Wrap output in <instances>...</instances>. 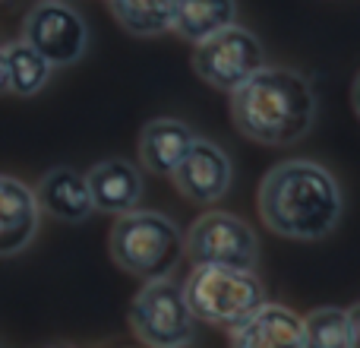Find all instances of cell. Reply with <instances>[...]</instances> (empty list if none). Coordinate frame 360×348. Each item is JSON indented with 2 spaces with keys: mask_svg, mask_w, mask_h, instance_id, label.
<instances>
[{
  "mask_svg": "<svg viewBox=\"0 0 360 348\" xmlns=\"http://www.w3.org/2000/svg\"><path fill=\"white\" fill-rule=\"evenodd\" d=\"M41 209L35 203V193L13 174H0V260L16 256L35 241Z\"/></svg>",
  "mask_w": 360,
  "mask_h": 348,
  "instance_id": "obj_10",
  "label": "cell"
},
{
  "mask_svg": "<svg viewBox=\"0 0 360 348\" xmlns=\"http://www.w3.org/2000/svg\"><path fill=\"white\" fill-rule=\"evenodd\" d=\"M316 89L288 67H259L231 92V120L259 146H294L316 124Z\"/></svg>",
  "mask_w": 360,
  "mask_h": 348,
  "instance_id": "obj_2",
  "label": "cell"
},
{
  "mask_svg": "<svg viewBox=\"0 0 360 348\" xmlns=\"http://www.w3.org/2000/svg\"><path fill=\"white\" fill-rule=\"evenodd\" d=\"M130 330L146 348H184L196 339V320L177 282H146L130 304Z\"/></svg>",
  "mask_w": 360,
  "mask_h": 348,
  "instance_id": "obj_5",
  "label": "cell"
},
{
  "mask_svg": "<svg viewBox=\"0 0 360 348\" xmlns=\"http://www.w3.org/2000/svg\"><path fill=\"white\" fill-rule=\"evenodd\" d=\"M111 260L139 282L171 279L184 260V231L171 216L130 209L111 228Z\"/></svg>",
  "mask_w": 360,
  "mask_h": 348,
  "instance_id": "obj_3",
  "label": "cell"
},
{
  "mask_svg": "<svg viewBox=\"0 0 360 348\" xmlns=\"http://www.w3.org/2000/svg\"><path fill=\"white\" fill-rule=\"evenodd\" d=\"M89 193H92L95 212H111V216H124V212L136 209L143 199V171L127 159H105L92 171L86 174Z\"/></svg>",
  "mask_w": 360,
  "mask_h": 348,
  "instance_id": "obj_12",
  "label": "cell"
},
{
  "mask_svg": "<svg viewBox=\"0 0 360 348\" xmlns=\"http://www.w3.org/2000/svg\"><path fill=\"white\" fill-rule=\"evenodd\" d=\"M32 193H35L38 209L44 216L57 218V222L79 225L95 216V203H92V193H89L86 174L67 168V165H57V168L44 171Z\"/></svg>",
  "mask_w": 360,
  "mask_h": 348,
  "instance_id": "obj_11",
  "label": "cell"
},
{
  "mask_svg": "<svg viewBox=\"0 0 360 348\" xmlns=\"http://www.w3.org/2000/svg\"><path fill=\"white\" fill-rule=\"evenodd\" d=\"M177 193L196 206H215L218 199L228 197L231 180H234V165L231 156L212 139H193L186 156L171 171Z\"/></svg>",
  "mask_w": 360,
  "mask_h": 348,
  "instance_id": "obj_9",
  "label": "cell"
},
{
  "mask_svg": "<svg viewBox=\"0 0 360 348\" xmlns=\"http://www.w3.org/2000/svg\"><path fill=\"white\" fill-rule=\"evenodd\" d=\"M256 206L262 225L278 237L323 241L342 222L345 193L329 168L310 159H291L262 178Z\"/></svg>",
  "mask_w": 360,
  "mask_h": 348,
  "instance_id": "obj_1",
  "label": "cell"
},
{
  "mask_svg": "<svg viewBox=\"0 0 360 348\" xmlns=\"http://www.w3.org/2000/svg\"><path fill=\"white\" fill-rule=\"evenodd\" d=\"M180 292L193 320L218 330H234L266 304V288L253 269L196 266Z\"/></svg>",
  "mask_w": 360,
  "mask_h": 348,
  "instance_id": "obj_4",
  "label": "cell"
},
{
  "mask_svg": "<svg viewBox=\"0 0 360 348\" xmlns=\"http://www.w3.org/2000/svg\"><path fill=\"white\" fill-rule=\"evenodd\" d=\"M10 92V73H6V57H4V48H0V95Z\"/></svg>",
  "mask_w": 360,
  "mask_h": 348,
  "instance_id": "obj_19",
  "label": "cell"
},
{
  "mask_svg": "<svg viewBox=\"0 0 360 348\" xmlns=\"http://www.w3.org/2000/svg\"><path fill=\"white\" fill-rule=\"evenodd\" d=\"M4 57H6V73H10V92L19 95V99L38 95L44 86H48L51 73H54V67H51L35 48H29L22 38L6 44Z\"/></svg>",
  "mask_w": 360,
  "mask_h": 348,
  "instance_id": "obj_18",
  "label": "cell"
},
{
  "mask_svg": "<svg viewBox=\"0 0 360 348\" xmlns=\"http://www.w3.org/2000/svg\"><path fill=\"white\" fill-rule=\"evenodd\" d=\"M259 67H266V48L253 32L237 23L193 44V73L218 92L231 95Z\"/></svg>",
  "mask_w": 360,
  "mask_h": 348,
  "instance_id": "obj_6",
  "label": "cell"
},
{
  "mask_svg": "<svg viewBox=\"0 0 360 348\" xmlns=\"http://www.w3.org/2000/svg\"><path fill=\"white\" fill-rule=\"evenodd\" d=\"M231 23H237V0H174L171 32L190 44L215 35Z\"/></svg>",
  "mask_w": 360,
  "mask_h": 348,
  "instance_id": "obj_15",
  "label": "cell"
},
{
  "mask_svg": "<svg viewBox=\"0 0 360 348\" xmlns=\"http://www.w3.org/2000/svg\"><path fill=\"white\" fill-rule=\"evenodd\" d=\"M22 42L51 67H73L89 51V25L63 0H41L22 19Z\"/></svg>",
  "mask_w": 360,
  "mask_h": 348,
  "instance_id": "obj_8",
  "label": "cell"
},
{
  "mask_svg": "<svg viewBox=\"0 0 360 348\" xmlns=\"http://www.w3.org/2000/svg\"><path fill=\"white\" fill-rule=\"evenodd\" d=\"M184 254L196 266H231L256 273L259 237L243 218L231 212H205L186 228Z\"/></svg>",
  "mask_w": 360,
  "mask_h": 348,
  "instance_id": "obj_7",
  "label": "cell"
},
{
  "mask_svg": "<svg viewBox=\"0 0 360 348\" xmlns=\"http://www.w3.org/2000/svg\"><path fill=\"white\" fill-rule=\"evenodd\" d=\"M184 348H190V345H184Z\"/></svg>",
  "mask_w": 360,
  "mask_h": 348,
  "instance_id": "obj_21",
  "label": "cell"
},
{
  "mask_svg": "<svg viewBox=\"0 0 360 348\" xmlns=\"http://www.w3.org/2000/svg\"><path fill=\"white\" fill-rule=\"evenodd\" d=\"M231 348H304V323L285 304H262L231 330Z\"/></svg>",
  "mask_w": 360,
  "mask_h": 348,
  "instance_id": "obj_13",
  "label": "cell"
},
{
  "mask_svg": "<svg viewBox=\"0 0 360 348\" xmlns=\"http://www.w3.org/2000/svg\"><path fill=\"white\" fill-rule=\"evenodd\" d=\"M193 139H196V133H193L190 124L174 118H155L139 133V162H143V168L149 174L171 178V171L186 156Z\"/></svg>",
  "mask_w": 360,
  "mask_h": 348,
  "instance_id": "obj_14",
  "label": "cell"
},
{
  "mask_svg": "<svg viewBox=\"0 0 360 348\" xmlns=\"http://www.w3.org/2000/svg\"><path fill=\"white\" fill-rule=\"evenodd\" d=\"M108 10L124 32L136 38H155L171 29L174 0H108Z\"/></svg>",
  "mask_w": 360,
  "mask_h": 348,
  "instance_id": "obj_17",
  "label": "cell"
},
{
  "mask_svg": "<svg viewBox=\"0 0 360 348\" xmlns=\"http://www.w3.org/2000/svg\"><path fill=\"white\" fill-rule=\"evenodd\" d=\"M48 348H76V345H67V342H57V345H48Z\"/></svg>",
  "mask_w": 360,
  "mask_h": 348,
  "instance_id": "obj_20",
  "label": "cell"
},
{
  "mask_svg": "<svg viewBox=\"0 0 360 348\" xmlns=\"http://www.w3.org/2000/svg\"><path fill=\"white\" fill-rule=\"evenodd\" d=\"M357 311L360 304L351 307H316L304 323V348H357Z\"/></svg>",
  "mask_w": 360,
  "mask_h": 348,
  "instance_id": "obj_16",
  "label": "cell"
}]
</instances>
